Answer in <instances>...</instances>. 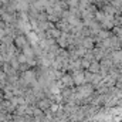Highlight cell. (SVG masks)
I'll use <instances>...</instances> for the list:
<instances>
[{
  "label": "cell",
  "instance_id": "4",
  "mask_svg": "<svg viewBox=\"0 0 122 122\" xmlns=\"http://www.w3.org/2000/svg\"><path fill=\"white\" fill-rule=\"evenodd\" d=\"M62 81H64V82H65V84H67V85H71V84H72V81H74V80H72V78H71V77H68V75H65V77H64V78H62Z\"/></svg>",
  "mask_w": 122,
  "mask_h": 122
},
{
  "label": "cell",
  "instance_id": "2",
  "mask_svg": "<svg viewBox=\"0 0 122 122\" xmlns=\"http://www.w3.org/2000/svg\"><path fill=\"white\" fill-rule=\"evenodd\" d=\"M72 80H74L75 84H81V82L84 81V74L80 72V71H77V72L74 74V78H72Z\"/></svg>",
  "mask_w": 122,
  "mask_h": 122
},
{
  "label": "cell",
  "instance_id": "3",
  "mask_svg": "<svg viewBox=\"0 0 122 122\" xmlns=\"http://www.w3.org/2000/svg\"><path fill=\"white\" fill-rule=\"evenodd\" d=\"M50 34H51L53 37H56V38H60L61 37V31L56 30V29H51V30H50Z\"/></svg>",
  "mask_w": 122,
  "mask_h": 122
},
{
  "label": "cell",
  "instance_id": "5",
  "mask_svg": "<svg viewBox=\"0 0 122 122\" xmlns=\"http://www.w3.org/2000/svg\"><path fill=\"white\" fill-rule=\"evenodd\" d=\"M31 78H33V72H31V71H27V72L24 74V80H26V81H30Z\"/></svg>",
  "mask_w": 122,
  "mask_h": 122
},
{
  "label": "cell",
  "instance_id": "1",
  "mask_svg": "<svg viewBox=\"0 0 122 122\" xmlns=\"http://www.w3.org/2000/svg\"><path fill=\"white\" fill-rule=\"evenodd\" d=\"M14 43H16V47H20V48H23V50L29 47V41H27V38H24L23 36H19V37H16Z\"/></svg>",
  "mask_w": 122,
  "mask_h": 122
}]
</instances>
